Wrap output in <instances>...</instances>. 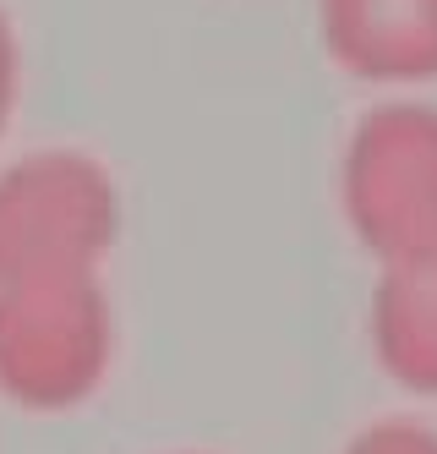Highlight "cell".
Instances as JSON below:
<instances>
[{"instance_id": "1", "label": "cell", "mask_w": 437, "mask_h": 454, "mask_svg": "<svg viewBox=\"0 0 437 454\" xmlns=\"http://www.w3.org/2000/svg\"><path fill=\"white\" fill-rule=\"evenodd\" d=\"M115 356V307L98 269L0 279V400L55 416L98 395Z\"/></svg>"}, {"instance_id": "2", "label": "cell", "mask_w": 437, "mask_h": 454, "mask_svg": "<svg viewBox=\"0 0 437 454\" xmlns=\"http://www.w3.org/2000/svg\"><path fill=\"white\" fill-rule=\"evenodd\" d=\"M121 236V186L88 148H27L0 165V279L82 274Z\"/></svg>"}, {"instance_id": "3", "label": "cell", "mask_w": 437, "mask_h": 454, "mask_svg": "<svg viewBox=\"0 0 437 454\" xmlns=\"http://www.w3.org/2000/svg\"><path fill=\"white\" fill-rule=\"evenodd\" d=\"M339 198L350 231L383 263L437 252V105L366 110L339 159Z\"/></svg>"}, {"instance_id": "4", "label": "cell", "mask_w": 437, "mask_h": 454, "mask_svg": "<svg viewBox=\"0 0 437 454\" xmlns=\"http://www.w3.org/2000/svg\"><path fill=\"white\" fill-rule=\"evenodd\" d=\"M323 44L366 82L437 77V0H317Z\"/></svg>"}, {"instance_id": "5", "label": "cell", "mask_w": 437, "mask_h": 454, "mask_svg": "<svg viewBox=\"0 0 437 454\" xmlns=\"http://www.w3.org/2000/svg\"><path fill=\"white\" fill-rule=\"evenodd\" d=\"M366 329L383 372L410 388V395H437V252L383 263L366 307Z\"/></svg>"}, {"instance_id": "6", "label": "cell", "mask_w": 437, "mask_h": 454, "mask_svg": "<svg viewBox=\"0 0 437 454\" xmlns=\"http://www.w3.org/2000/svg\"><path fill=\"white\" fill-rule=\"evenodd\" d=\"M345 454H437V427L410 416H383L372 427H361L345 443Z\"/></svg>"}, {"instance_id": "7", "label": "cell", "mask_w": 437, "mask_h": 454, "mask_svg": "<svg viewBox=\"0 0 437 454\" xmlns=\"http://www.w3.org/2000/svg\"><path fill=\"white\" fill-rule=\"evenodd\" d=\"M17 93H22V39H17V22L0 0V137L17 115Z\"/></svg>"}, {"instance_id": "8", "label": "cell", "mask_w": 437, "mask_h": 454, "mask_svg": "<svg viewBox=\"0 0 437 454\" xmlns=\"http://www.w3.org/2000/svg\"><path fill=\"white\" fill-rule=\"evenodd\" d=\"M186 454H208V449H186Z\"/></svg>"}]
</instances>
